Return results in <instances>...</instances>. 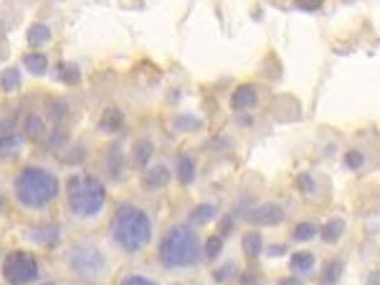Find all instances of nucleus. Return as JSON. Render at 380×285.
<instances>
[{"label": "nucleus", "instance_id": "obj_18", "mask_svg": "<svg viewBox=\"0 0 380 285\" xmlns=\"http://www.w3.org/2000/svg\"><path fill=\"white\" fill-rule=\"evenodd\" d=\"M345 265L340 263V260H332V263L325 268V272H322V283L325 285H335L337 280H340V275H343Z\"/></svg>", "mask_w": 380, "mask_h": 285}, {"label": "nucleus", "instance_id": "obj_23", "mask_svg": "<svg viewBox=\"0 0 380 285\" xmlns=\"http://www.w3.org/2000/svg\"><path fill=\"white\" fill-rule=\"evenodd\" d=\"M61 79H64L66 84H74L76 79H79V69L64 64V67H61Z\"/></svg>", "mask_w": 380, "mask_h": 285}, {"label": "nucleus", "instance_id": "obj_15", "mask_svg": "<svg viewBox=\"0 0 380 285\" xmlns=\"http://www.w3.org/2000/svg\"><path fill=\"white\" fill-rule=\"evenodd\" d=\"M312 265H315V257H312V252H297V255L292 257V270L294 272H312Z\"/></svg>", "mask_w": 380, "mask_h": 285}, {"label": "nucleus", "instance_id": "obj_28", "mask_svg": "<svg viewBox=\"0 0 380 285\" xmlns=\"http://www.w3.org/2000/svg\"><path fill=\"white\" fill-rule=\"evenodd\" d=\"M294 3L302 10H317V8H322V0H294Z\"/></svg>", "mask_w": 380, "mask_h": 285}, {"label": "nucleus", "instance_id": "obj_1", "mask_svg": "<svg viewBox=\"0 0 380 285\" xmlns=\"http://www.w3.org/2000/svg\"><path fill=\"white\" fill-rule=\"evenodd\" d=\"M112 237L125 252H139L153 240V222L142 209L122 204L112 217Z\"/></svg>", "mask_w": 380, "mask_h": 285}, {"label": "nucleus", "instance_id": "obj_8", "mask_svg": "<svg viewBox=\"0 0 380 285\" xmlns=\"http://www.w3.org/2000/svg\"><path fill=\"white\" fill-rule=\"evenodd\" d=\"M251 217H254L259 225H269L271 227V225H279V222L284 219V211H282L279 204H264V206H259Z\"/></svg>", "mask_w": 380, "mask_h": 285}, {"label": "nucleus", "instance_id": "obj_2", "mask_svg": "<svg viewBox=\"0 0 380 285\" xmlns=\"http://www.w3.org/2000/svg\"><path fill=\"white\" fill-rule=\"evenodd\" d=\"M59 194V181L51 171L28 165L15 176V196L26 209H44Z\"/></svg>", "mask_w": 380, "mask_h": 285}, {"label": "nucleus", "instance_id": "obj_14", "mask_svg": "<svg viewBox=\"0 0 380 285\" xmlns=\"http://www.w3.org/2000/svg\"><path fill=\"white\" fill-rule=\"evenodd\" d=\"M26 67H28V72L31 74H46V69H49V59H46L44 54H28V56H26Z\"/></svg>", "mask_w": 380, "mask_h": 285}, {"label": "nucleus", "instance_id": "obj_29", "mask_svg": "<svg viewBox=\"0 0 380 285\" xmlns=\"http://www.w3.org/2000/svg\"><path fill=\"white\" fill-rule=\"evenodd\" d=\"M122 285H157V283H153V280L142 278V275H130V278L122 280Z\"/></svg>", "mask_w": 380, "mask_h": 285}, {"label": "nucleus", "instance_id": "obj_31", "mask_svg": "<svg viewBox=\"0 0 380 285\" xmlns=\"http://www.w3.org/2000/svg\"><path fill=\"white\" fill-rule=\"evenodd\" d=\"M368 285H380V275H378V272H373V275H370V280H368Z\"/></svg>", "mask_w": 380, "mask_h": 285}, {"label": "nucleus", "instance_id": "obj_26", "mask_svg": "<svg viewBox=\"0 0 380 285\" xmlns=\"http://www.w3.org/2000/svg\"><path fill=\"white\" fill-rule=\"evenodd\" d=\"M345 161H347V165H350V168H358V165H363V161H365V158H363V153H358V150H350V153L345 156Z\"/></svg>", "mask_w": 380, "mask_h": 285}, {"label": "nucleus", "instance_id": "obj_5", "mask_svg": "<svg viewBox=\"0 0 380 285\" xmlns=\"http://www.w3.org/2000/svg\"><path fill=\"white\" fill-rule=\"evenodd\" d=\"M69 265H71V270L79 275V278H99L104 272V265H107V260H104L102 250L94 247V245H89V242H84V245H76V247L69 252Z\"/></svg>", "mask_w": 380, "mask_h": 285}, {"label": "nucleus", "instance_id": "obj_27", "mask_svg": "<svg viewBox=\"0 0 380 285\" xmlns=\"http://www.w3.org/2000/svg\"><path fill=\"white\" fill-rule=\"evenodd\" d=\"M297 186L302 188V191H315V184H312V176H307V173H302L300 176V181H297Z\"/></svg>", "mask_w": 380, "mask_h": 285}, {"label": "nucleus", "instance_id": "obj_12", "mask_svg": "<svg viewBox=\"0 0 380 285\" xmlns=\"http://www.w3.org/2000/svg\"><path fill=\"white\" fill-rule=\"evenodd\" d=\"M178 179H180V184H193V179H196V163L190 156L178 158Z\"/></svg>", "mask_w": 380, "mask_h": 285}, {"label": "nucleus", "instance_id": "obj_16", "mask_svg": "<svg viewBox=\"0 0 380 285\" xmlns=\"http://www.w3.org/2000/svg\"><path fill=\"white\" fill-rule=\"evenodd\" d=\"M21 150V138L10 133V136H0V156H15Z\"/></svg>", "mask_w": 380, "mask_h": 285}, {"label": "nucleus", "instance_id": "obj_19", "mask_svg": "<svg viewBox=\"0 0 380 285\" xmlns=\"http://www.w3.org/2000/svg\"><path fill=\"white\" fill-rule=\"evenodd\" d=\"M243 252L249 257H256L261 252V237H259V232L243 234Z\"/></svg>", "mask_w": 380, "mask_h": 285}, {"label": "nucleus", "instance_id": "obj_20", "mask_svg": "<svg viewBox=\"0 0 380 285\" xmlns=\"http://www.w3.org/2000/svg\"><path fill=\"white\" fill-rule=\"evenodd\" d=\"M213 214H216V209H213L211 204H203V206H198V209L190 214V222H193V225H205L208 219H213Z\"/></svg>", "mask_w": 380, "mask_h": 285}, {"label": "nucleus", "instance_id": "obj_13", "mask_svg": "<svg viewBox=\"0 0 380 285\" xmlns=\"http://www.w3.org/2000/svg\"><path fill=\"white\" fill-rule=\"evenodd\" d=\"M21 87V72L15 67H8L3 74H0V90L3 92H13Z\"/></svg>", "mask_w": 380, "mask_h": 285}, {"label": "nucleus", "instance_id": "obj_17", "mask_svg": "<svg viewBox=\"0 0 380 285\" xmlns=\"http://www.w3.org/2000/svg\"><path fill=\"white\" fill-rule=\"evenodd\" d=\"M345 232V222L343 219H332V222H327L325 225V229H322V240L325 242H335L340 240V234Z\"/></svg>", "mask_w": 380, "mask_h": 285}, {"label": "nucleus", "instance_id": "obj_21", "mask_svg": "<svg viewBox=\"0 0 380 285\" xmlns=\"http://www.w3.org/2000/svg\"><path fill=\"white\" fill-rule=\"evenodd\" d=\"M150 156H153V145L147 140L137 142V148H135V163L137 165H147L150 163Z\"/></svg>", "mask_w": 380, "mask_h": 285}, {"label": "nucleus", "instance_id": "obj_11", "mask_svg": "<svg viewBox=\"0 0 380 285\" xmlns=\"http://www.w3.org/2000/svg\"><path fill=\"white\" fill-rule=\"evenodd\" d=\"M51 41V28L44 26V23H36V26H31L28 28V44L36 49V46H46Z\"/></svg>", "mask_w": 380, "mask_h": 285}, {"label": "nucleus", "instance_id": "obj_7", "mask_svg": "<svg viewBox=\"0 0 380 285\" xmlns=\"http://www.w3.org/2000/svg\"><path fill=\"white\" fill-rule=\"evenodd\" d=\"M59 225H53V222H46V225H38L33 227L28 232V237L36 245H44V247H53L56 245V240H59Z\"/></svg>", "mask_w": 380, "mask_h": 285}, {"label": "nucleus", "instance_id": "obj_6", "mask_svg": "<svg viewBox=\"0 0 380 285\" xmlns=\"http://www.w3.org/2000/svg\"><path fill=\"white\" fill-rule=\"evenodd\" d=\"M3 278L10 285H28L38 278L36 257L28 252H10L3 263Z\"/></svg>", "mask_w": 380, "mask_h": 285}, {"label": "nucleus", "instance_id": "obj_25", "mask_svg": "<svg viewBox=\"0 0 380 285\" xmlns=\"http://www.w3.org/2000/svg\"><path fill=\"white\" fill-rule=\"evenodd\" d=\"M221 250H223V240H221V237H211V242H208V247H205V257H216L221 252Z\"/></svg>", "mask_w": 380, "mask_h": 285}, {"label": "nucleus", "instance_id": "obj_3", "mask_svg": "<svg viewBox=\"0 0 380 285\" xmlns=\"http://www.w3.org/2000/svg\"><path fill=\"white\" fill-rule=\"evenodd\" d=\"M198 260V234L193 227H170L160 242V263L165 268H190Z\"/></svg>", "mask_w": 380, "mask_h": 285}, {"label": "nucleus", "instance_id": "obj_30", "mask_svg": "<svg viewBox=\"0 0 380 285\" xmlns=\"http://www.w3.org/2000/svg\"><path fill=\"white\" fill-rule=\"evenodd\" d=\"M279 285H302L300 280H294V278H284V280H279Z\"/></svg>", "mask_w": 380, "mask_h": 285}, {"label": "nucleus", "instance_id": "obj_9", "mask_svg": "<svg viewBox=\"0 0 380 285\" xmlns=\"http://www.w3.org/2000/svg\"><path fill=\"white\" fill-rule=\"evenodd\" d=\"M256 105V90L254 87H239V90L234 92V107L236 110H249V107Z\"/></svg>", "mask_w": 380, "mask_h": 285}, {"label": "nucleus", "instance_id": "obj_4", "mask_svg": "<svg viewBox=\"0 0 380 285\" xmlns=\"http://www.w3.org/2000/svg\"><path fill=\"white\" fill-rule=\"evenodd\" d=\"M107 202V191H104L102 181L94 176H74L69 181V209L76 217H96L104 209Z\"/></svg>", "mask_w": 380, "mask_h": 285}, {"label": "nucleus", "instance_id": "obj_10", "mask_svg": "<svg viewBox=\"0 0 380 285\" xmlns=\"http://www.w3.org/2000/svg\"><path fill=\"white\" fill-rule=\"evenodd\" d=\"M168 179H170V173L165 165H153V168L145 173V184L150 188H162L168 184Z\"/></svg>", "mask_w": 380, "mask_h": 285}, {"label": "nucleus", "instance_id": "obj_22", "mask_svg": "<svg viewBox=\"0 0 380 285\" xmlns=\"http://www.w3.org/2000/svg\"><path fill=\"white\" fill-rule=\"evenodd\" d=\"M315 225H312V222H302L300 227H297V229H294V237H297V240L300 242H304V240H312V237H315Z\"/></svg>", "mask_w": 380, "mask_h": 285}, {"label": "nucleus", "instance_id": "obj_24", "mask_svg": "<svg viewBox=\"0 0 380 285\" xmlns=\"http://www.w3.org/2000/svg\"><path fill=\"white\" fill-rule=\"evenodd\" d=\"M28 138H38L41 133H44V122H41V117H28Z\"/></svg>", "mask_w": 380, "mask_h": 285}]
</instances>
